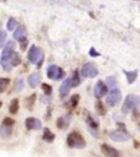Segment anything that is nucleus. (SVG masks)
I'll return each mask as SVG.
<instances>
[{
    "label": "nucleus",
    "mask_w": 140,
    "mask_h": 157,
    "mask_svg": "<svg viewBox=\"0 0 140 157\" xmlns=\"http://www.w3.org/2000/svg\"><path fill=\"white\" fill-rule=\"evenodd\" d=\"M95 108H96V110H97V112H98V114L99 115H104L106 114L105 106L103 105V102L100 101H98L96 102Z\"/></svg>",
    "instance_id": "nucleus-26"
},
{
    "label": "nucleus",
    "mask_w": 140,
    "mask_h": 157,
    "mask_svg": "<svg viewBox=\"0 0 140 157\" xmlns=\"http://www.w3.org/2000/svg\"><path fill=\"white\" fill-rule=\"evenodd\" d=\"M19 110V101L17 98L12 100L9 105V111L12 115H16Z\"/></svg>",
    "instance_id": "nucleus-22"
},
{
    "label": "nucleus",
    "mask_w": 140,
    "mask_h": 157,
    "mask_svg": "<svg viewBox=\"0 0 140 157\" xmlns=\"http://www.w3.org/2000/svg\"><path fill=\"white\" fill-rule=\"evenodd\" d=\"M7 39V33L3 30L0 31V48H2L4 46L5 42Z\"/></svg>",
    "instance_id": "nucleus-31"
},
{
    "label": "nucleus",
    "mask_w": 140,
    "mask_h": 157,
    "mask_svg": "<svg viewBox=\"0 0 140 157\" xmlns=\"http://www.w3.org/2000/svg\"><path fill=\"white\" fill-rule=\"evenodd\" d=\"M14 124H15L14 120H12V119H11V118H8V117L5 118L2 123V124L8 125V126H12V125Z\"/></svg>",
    "instance_id": "nucleus-34"
},
{
    "label": "nucleus",
    "mask_w": 140,
    "mask_h": 157,
    "mask_svg": "<svg viewBox=\"0 0 140 157\" xmlns=\"http://www.w3.org/2000/svg\"><path fill=\"white\" fill-rule=\"evenodd\" d=\"M15 43L13 41L7 42V44L4 46V48L2 50V52L1 54V59L0 61H8L12 58V55L15 52Z\"/></svg>",
    "instance_id": "nucleus-9"
},
{
    "label": "nucleus",
    "mask_w": 140,
    "mask_h": 157,
    "mask_svg": "<svg viewBox=\"0 0 140 157\" xmlns=\"http://www.w3.org/2000/svg\"><path fill=\"white\" fill-rule=\"evenodd\" d=\"M121 98H122V94H121L120 89L118 88H111L110 93H108L107 98V105L113 107L120 103Z\"/></svg>",
    "instance_id": "nucleus-5"
},
{
    "label": "nucleus",
    "mask_w": 140,
    "mask_h": 157,
    "mask_svg": "<svg viewBox=\"0 0 140 157\" xmlns=\"http://www.w3.org/2000/svg\"><path fill=\"white\" fill-rule=\"evenodd\" d=\"M98 75V68L92 62L85 63L81 69V75L83 76L84 78H95Z\"/></svg>",
    "instance_id": "nucleus-6"
},
{
    "label": "nucleus",
    "mask_w": 140,
    "mask_h": 157,
    "mask_svg": "<svg viewBox=\"0 0 140 157\" xmlns=\"http://www.w3.org/2000/svg\"><path fill=\"white\" fill-rule=\"evenodd\" d=\"M89 55L92 57H97V56H101V54L98 52H97V50L94 48H91L90 50H89Z\"/></svg>",
    "instance_id": "nucleus-35"
},
{
    "label": "nucleus",
    "mask_w": 140,
    "mask_h": 157,
    "mask_svg": "<svg viewBox=\"0 0 140 157\" xmlns=\"http://www.w3.org/2000/svg\"><path fill=\"white\" fill-rule=\"evenodd\" d=\"M24 88V80L23 78H19L17 79V82L15 83V90L17 93H19Z\"/></svg>",
    "instance_id": "nucleus-29"
},
{
    "label": "nucleus",
    "mask_w": 140,
    "mask_h": 157,
    "mask_svg": "<svg viewBox=\"0 0 140 157\" xmlns=\"http://www.w3.org/2000/svg\"><path fill=\"white\" fill-rule=\"evenodd\" d=\"M27 58L30 63L36 64L38 68H40L44 61V55L41 48L35 45H32L27 55Z\"/></svg>",
    "instance_id": "nucleus-2"
},
{
    "label": "nucleus",
    "mask_w": 140,
    "mask_h": 157,
    "mask_svg": "<svg viewBox=\"0 0 140 157\" xmlns=\"http://www.w3.org/2000/svg\"><path fill=\"white\" fill-rule=\"evenodd\" d=\"M102 151L106 156L108 157H118L120 155V153L117 150H115V148L108 146L107 144H103L101 147Z\"/></svg>",
    "instance_id": "nucleus-13"
},
{
    "label": "nucleus",
    "mask_w": 140,
    "mask_h": 157,
    "mask_svg": "<svg viewBox=\"0 0 140 157\" xmlns=\"http://www.w3.org/2000/svg\"><path fill=\"white\" fill-rule=\"evenodd\" d=\"M65 72L61 68L55 65H52L47 69V76L50 79H56L60 80L65 76Z\"/></svg>",
    "instance_id": "nucleus-7"
},
{
    "label": "nucleus",
    "mask_w": 140,
    "mask_h": 157,
    "mask_svg": "<svg viewBox=\"0 0 140 157\" xmlns=\"http://www.w3.org/2000/svg\"><path fill=\"white\" fill-rule=\"evenodd\" d=\"M81 79L79 75V71L76 70V71H74L73 77L71 78V83H72V87H77L80 84Z\"/></svg>",
    "instance_id": "nucleus-25"
},
{
    "label": "nucleus",
    "mask_w": 140,
    "mask_h": 157,
    "mask_svg": "<svg viewBox=\"0 0 140 157\" xmlns=\"http://www.w3.org/2000/svg\"><path fill=\"white\" fill-rule=\"evenodd\" d=\"M41 88L43 89V91L44 92V93L46 94V95L49 96L51 95L52 92V88L51 85H49L48 83H42L41 85Z\"/></svg>",
    "instance_id": "nucleus-30"
},
{
    "label": "nucleus",
    "mask_w": 140,
    "mask_h": 157,
    "mask_svg": "<svg viewBox=\"0 0 140 157\" xmlns=\"http://www.w3.org/2000/svg\"><path fill=\"white\" fill-rule=\"evenodd\" d=\"M8 62L12 65V67H13V66H17L19 64H21V57H20L19 54L17 53V52H14L13 55H12V58L10 59L9 61H8Z\"/></svg>",
    "instance_id": "nucleus-23"
},
{
    "label": "nucleus",
    "mask_w": 140,
    "mask_h": 157,
    "mask_svg": "<svg viewBox=\"0 0 140 157\" xmlns=\"http://www.w3.org/2000/svg\"><path fill=\"white\" fill-rule=\"evenodd\" d=\"M107 85H108L109 87L111 88H117V80L116 78L114 76H108L107 78Z\"/></svg>",
    "instance_id": "nucleus-27"
},
{
    "label": "nucleus",
    "mask_w": 140,
    "mask_h": 157,
    "mask_svg": "<svg viewBox=\"0 0 140 157\" xmlns=\"http://www.w3.org/2000/svg\"><path fill=\"white\" fill-rule=\"evenodd\" d=\"M55 134L53 132H52V131L49 129V128H44V134H43V140L45 141L46 142H49V143H51L54 141L55 139Z\"/></svg>",
    "instance_id": "nucleus-15"
},
{
    "label": "nucleus",
    "mask_w": 140,
    "mask_h": 157,
    "mask_svg": "<svg viewBox=\"0 0 140 157\" xmlns=\"http://www.w3.org/2000/svg\"><path fill=\"white\" fill-rule=\"evenodd\" d=\"M66 142L68 147L76 149H83L86 147L85 140L83 136L78 132H72L67 136Z\"/></svg>",
    "instance_id": "nucleus-1"
},
{
    "label": "nucleus",
    "mask_w": 140,
    "mask_h": 157,
    "mask_svg": "<svg viewBox=\"0 0 140 157\" xmlns=\"http://www.w3.org/2000/svg\"><path fill=\"white\" fill-rule=\"evenodd\" d=\"M35 100H36V94L33 93L31 95L26 98L25 101V107L29 110H32L34 108V103H35Z\"/></svg>",
    "instance_id": "nucleus-20"
},
{
    "label": "nucleus",
    "mask_w": 140,
    "mask_h": 157,
    "mask_svg": "<svg viewBox=\"0 0 140 157\" xmlns=\"http://www.w3.org/2000/svg\"><path fill=\"white\" fill-rule=\"evenodd\" d=\"M17 25V21L13 18V17H10L8 21H7V29L9 30V31H12L16 28V25Z\"/></svg>",
    "instance_id": "nucleus-28"
},
{
    "label": "nucleus",
    "mask_w": 140,
    "mask_h": 157,
    "mask_svg": "<svg viewBox=\"0 0 140 157\" xmlns=\"http://www.w3.org/2000/svg\"><path fill=\"white\" fill-rule=\"evenodd\" d=\"M71 115H66V119H65L64 117H59L56 120V126L59 129H63V128H66L69 126V124H70V120H68V118L70 117Z\"/></svg>",
    "instance_id": "nucleus-19"
},
{
    "label": "nucleus",
    "mask_w": 140,
    "mask_h": 157,
    "mask_svg": "<svg viewBox=\"0 0 140 157\" xmlns=\"http://www.w3.org/2000/svg\"><path fill=\"white\" fill-rule=\"evenodd\" d=\"M15 39H17L18 41H20L21 39L26 37V30L23 25H20L17 28L16 31H15L14 34H13Z\"/></svg>",
    "instance_id": "nucleus-18"
},
{
    "label": "nucleus",
    "mask_w": 140,
    "mask_h": 157,
    "mask_svg": "<svg viewBox=\"0 0 140 157\" xmlns=\"http://www.w3.org/2000/svg\"><path fill=\"white\" fill-rule=\"evenodd\" d=\"M10 78H0V93H3L10 84Z\"/></svg>",
    "instance_id": "nucleus-24"
},
{
    "label": "nucleus",
    "mask_w": 140,
    "mask_h": 157,
    "mask_svg": "<svg viewBox=\"0 0 140 157\" xmlns=\"http://www.w3.org/2000/svg\"><path fill=\"white\" fill-rule=\"evenodd\" d=\"M20 44H21V49L22 51H25L26 49L27 46H28V40H27L26 37H25L23 39L20 40Z\"/></svg>",
    "instance_id": "nucleus-33"
},
{
    "label": "nucleus",
    "mask_w": 140,
    "mask_h": 157,
    "mask_svg": "<svg viewBox=\"0 0 140 157\" xmlns=\"http://www.w3.org/2000/svg\"><path fill=\"white\" fill-rule=\"evenodd\" d=\"M72 88V83H71V78H66L63 81V83H61L60 89H59V93H60V97L61 98H65L66 96L68 95L70 93L71 88Z\"/></svg>",
    "instance_id": "nucleus-12"
},
{
    "label": "nucleus",
    "mask_w": 140,
    "mask_h": 157,
    "mask_svg": "<svg viewBox=\"0 0 140 157\" xmlns=\"http://www.w3.org/2000/svg\"><path fill=\"white\" fill-rule=\"evenodd\" d=\"M41 81V76L38 72H34L28 78V83L32 88H37L39 85Z\"/></svg>",
    "instance_id": "nucleus-14"
},
{
    "label": "nucleus",
    "mask_w": 140,
    "mask_h": 157,
    "mask_svg": "<svg viewBox=\"0 0 140 157\" xmlns=\"http://www.w3.org/2000/svg\"><path fill=\"white\" fill-rule=\"evenodd\" d=\"M138 104H139V97L135 94H129L124 101L121 110L124 114H127L137 109Z\"/></svg>",
    "instance_id": "nucleus-3"
},
{
    "label": "nucleus",
    "mask_w": 140,
    "mask_h": 157,
    "mask_svg": "<svg viewBox=\"0 0 140 157\" xmlns=\"http://www.w3.org/2000/svg\"><path fill=\"white\" fill-rule=\"evenodd\" d=\"M111 139L114 142H123L130 139V134L128 133L124 124H118V129L112 131L110 133Z\"/></svg>",
    "instance_id": "nucleus-4"
},
{
    "label": "nucleus",
    "mask_w": 140,
    "mask_h": 157,
    "mask_svg": "<svg viewBox=\"0 0 140 157\" xmlns=\"http://www.w3.org/2000/svg\"><path fill=\"white\" fill-rule=\"evenodd\" d=\"M124 73H125V76L127 78L128 83H130V84L134 83L138 77V70H134V71H124Z\"/></svg>",
    "instance_id": "nucleus-21"
},
{
    "label": "nucleus",
    "mask_w": 140,
    "mask_h": 157,
    "mask_svg": "<svg viewBox=\"0 0 140 157\" xmlns=\"http://www.w3.org/2000/svg\"><path fill=\"white\" fill-rule=\"evenodd\" d=\"M85 121L86 124H87V127H88V129L89 131L91 134L93 135V137L98 138L99 137V134H98V122L94 119V118L92 116V115L88 113L85 117Z\"/></svg>",
    "instance_id": "nucleus-8"
},
{
    "label": "nucleus",
    "mask_w": 140,
    "mask_h": 157,
    "mask_svg": "<svg viewBox=\"0 0 140 157\" xmlns=\"http://www.w3.org/2000/svg\"><path fill=\"white\" fill-rule=\"evenodd\" d=\"M80 95L79 94H75L71 98L70 101H69L68 102L66 103V105H67V108H68L69 110H75L76 107H77V105L79 104V101H80Z\"/></svg>",
    "instance_id": "nucleus-17"
},
{
    "label": "nucleus",
    "mask_w": 140,
    "mask_h": 157,
    "mask_svg": "<svg viewBox=\"0 0 140 157\" xmlns=\"http://www.w3.org/2000/svg\"><path fill=\"white\" fill-rule=\"evenodd\" d=\"M12 133V126H8V125L2 124L0 126V137H3V138H7V137H11Z\"/></svg>",
    "instance_id": "nucleus-16"
},
{
    "label": "nucleus",
    "mask_w": 140,
    "mask_h": 157,
    "mask_svg": "<svg viewBox=\"0 0 140 157\" xmlns=\"http://www.w3.org/2000/svg\"><path fill=\"white\" fill-rule=\"evenodd\" d=\"M108 93V87L103 81L98 80L93 88V93L96 98L100 99L106 96Z\"/></svg>",
    "instance_id": "nucleus-10"
},
{
    "label": "nucleus",
    "mask_w": 140,
    "mask_h": 157,
    "mask_svg": "<svg viewBox=\"0 0 140 157\" xmlns=\"http://www.w3.org/2000/svg\"><path fill=\"white\" fill-rule=\"evenodd\" d=\"M2 101H0V108H1V106H2Z\"/></svg>",
    "instance_id": "nucleus-36"
},
{
    "label": "nucleus",
    "mask_w": 140,
    "mask_h": 157,
    "mask_svg": "<svg viewBox=\"0 0 140 157\" xmlns=\"http://www.w3.org/2000/svg\"><path fill=\"white\" fill-rule=\"evenodd\" d=\"M0 64H1V66H2V69L4 70L5 71H7V72H9L12 70V65L8 62V61H0Z\"/></svg>",
    "instance_id": "nucleus-32"
},
{
    "label": "nucleus",
    "mask_w": 140,
    "mask_h": 157,
    "mask_svg": "<svg viewBox=\"0 0 140 157\" xmlns=\"http://www.w3.org/2000/svg\"><path fill=\"white\" fill-rule=\"evenodd\" d=\"M25 127L28 130H39L41 129L42 123L36 118L29 117L25 120Z\"/></svg>",
    "instance_id": "nucleus-11"
}]
</instances>
